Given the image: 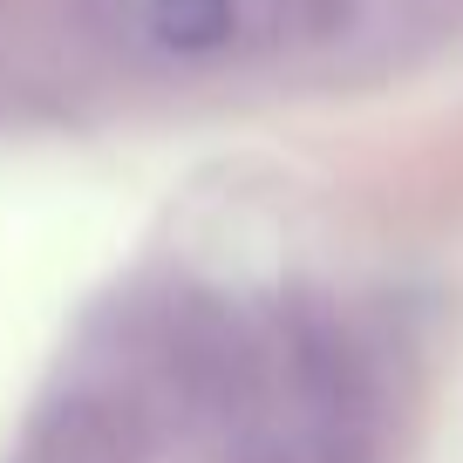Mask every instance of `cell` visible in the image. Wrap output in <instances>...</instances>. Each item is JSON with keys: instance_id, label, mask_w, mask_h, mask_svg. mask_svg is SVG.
Listing matches in <instances>:
<instances>
[{"instance_id": "cell-1", "label": "cell", "mask_w": 463, "mask_h": 463, "mask_svg": "<svg viewBox=\"0 0 463 463\" xmlns=\"http://www.w3.org/2000/svg\"><path fill=\"white\" fill-rule=\"evenodd\" d=\"M225 463H382L375 362L314 293L260 334V382L225 422Z\"/></svg>"}]
</instances>
